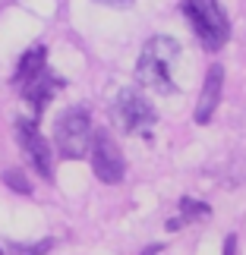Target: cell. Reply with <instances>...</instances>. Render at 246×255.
Wrapping results in <instances>:
<instances>
[{"instance_id":"7","label":"cell","mask_w":246,"mask_h":255,"mask_svg":"<svg viewBox=\"0 0 246 255\" xmlns=\"http://www.w3.org/2000/svg\"><path fill=\"white\" fill-rule=\"evenodd\" d=\"M221 85H224V70L218 63L209 66V76H205V85H202V98L196 104V123H209L215 107L221 101Z\"/></svg>"},{"instance_id":"1","label":"cell","mask_w":246,"mask_h":255,"mask_svg":"<svg viewBox=\"0 0 246 255\" xmlns=\"http://www.w3.org/2000/svg\"><path fill=\"white\" fill-rule=\"evenodd\" d=\"M183 13L199 41L205 44V51H218L231 38V22L218 0H183Z\"/></svg>"},{"instance_id":"6","label":"cell","mask_w":246,"mask_h":255,"mask_svg":"<svg viewBox=\"0 0 246 255\" xmlns=\"http://www.w3.org/2000/svg\"><path fill=\"white\" fill-rule=\"evenodd\" d=\"M167 63L164 57L152 54L149 47L139 54V63H136V79H139L145 88H155V92H164V95H174L177 85L171 82V73H167Z\"/></svg>"},{"instance_id":"13","label":"cell","mask_w":246,"mask_h":255,"mask_svg":"<svg viewBox=\"0 0 246 255\" xmlns=\"http://www.w3.org/2000/svg\"><path fill=\"white\" fill-rule=\"evenodd\" d=\"M224 255H237V237H228V240H224Z\"/></svg>"},{"instance_id":"9","label":"cell","mask_w":246,"mask_h":255,"mask_svg":"<svg viewBox=\"0 0 246 255\" xmlns=\"http://www.w3.org/2000/svg\"><path fill=\"white\" fill-rule=\"evenodd\" d=\"M44 63H47V47H44V44L28 47V51L19 57V63H16V76H13V82H16V85L32 82L38 73H44Z\"/></svg>"},{"instance_id":"10","label":"cell","mask_w":246,"mask_h":255,"mask_svg":"<svg viewBox=\"0 0 246 255\" xmlns=\"http://www.w3.org/2000/svg\"><path fill=\"white\" fill-rule=\"evenodd\" d=\"M3 183L9 186V189L22 192V195H28V192H32V183L25 180V173H22V170H6V173H3Z\"/></svg>"},{"instance_id":"5","label":"cell","mask_w":246,"mask_h":255,"mask_svg":"<svg viewBox=\"0 0 246 255\" xmlns=\"http://www.w3.org/2000/svg\"><path fill=\"white\" fill-rule=\"evenodd\" d=\"M16 139H19V148L25 151V158L32 161V167L51 180V145L44 142V135L38 132V126L32 120H16Z\"/></svg>"},{"instance_id":"3","label":"cell","mask_w":246,"mask_h":255,"mask_svg":"<svg viewBox=\"0 0 246 255\" xmlns=\"http://www.w3.org/2000/svg\"><path fill=\"white\" fill-rule=\"evenodd\" d=\"M117 117H120L126 132H145L158 123V111L145 95L133 92V88H123L117 95Z\"/></svg>"},{"instance_id":"14","label":"cell","mask_w":246,"mask_h":255,"mask_svg":"<svg viewBox=\"0 0 246 255\" xmlns=\"http://www.w3.org/2000/svg\"><path fill=\"white\" fill-rule=\"evenodd\" d=\"M98 3H104V6H130L133 0H98Z\"/></svg>"},{"instance_id":"12","label":"cell","mask_w":246,"mask_h":255,"mask_svg":"<svg viewBox=\"0 0 246 255\" xmlns=\"http://www.w3.org/2000/svg\"><path fill=\"white\" fill-rule=\"evenodd\" d=\"M51 249V240H44V243H35V246H25V249H19L22 255H41V252H47Z\"/></svg>"},{"instance_id":"2","label":"cell","mask_w":246,"mask_h":255,"mask_svg":"<svg viewBox=\"0 0 246 255\" xmlns=\"http://www.w3.org/2000/svg\"><path fill=\"white\" fill-rule=\"evenodd\" d=\"M54 142L63 158L79 161L92 148V120L85 107H66L54 123Z\"/></svg>"},{"instance_id":"8","label":"cell","mask_w":246,"mask_h":255,"mask_svg":"<svg viewBox=\"0 0 246 255\" xmlns=\"http://www.w3.org/2000/svg\"><path fill=\"white\" fill-rule=\"evenodd\" d=\"M57 85H60V82L51 79V73H47V70H44V73H38L32 82H25V85H22V95H25V101L32 104V111H35V114H41L44 107H47V101H51V95H54V88H57Z\"/></svg>"},{"instance_id":"11","label":"cell","mask_w":246,"mask_h":255,"mask_svg":"<svg viewBox=\"0 0 246 255\" xmlns=\"http://www.w3.org/2000/svg\"><path fill=\"white\" fill-rule=\"evenodd\" d=\"M183 211H186V214H209V208H205V205L193 202V199H183Z\"/></svg>"},{"instance_id":"4","label":"cell","mask_w":246,"mask_h":255,"mask_svg":"<svg viewBox=\"0 0 246 255\" xmlns=\"http://www.w3.org/2000/svg\"><path fill=\"white\" fill-rule=\"evenodd\" d=\"M92 170L101 183H120L123 173H126V161L120 148H117V142L111 139L107 132H98L95 142H92Z\"/></svg>"}]
</instances>
